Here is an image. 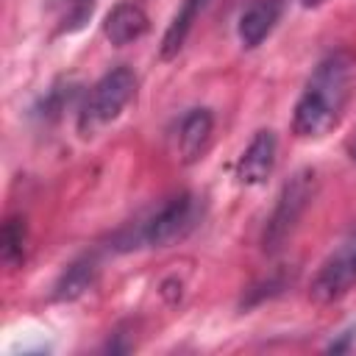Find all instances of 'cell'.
I'll use <instances>...</instances> for the list:
<instances>
[{
	"label": "cell",
	"mask_w": 356,
	"mask_h": 356,
	"mask_svg": "<svg viewBox=\"0 0 356 356\" xmlns=\"http://www.w3.org/2000/svg\"><path fill=\"white\" fill-rule=\"evenodd\" d=\"M350 78H353V58L345 50L328 53L314 67L292 111L295 136L320 139L337 128L345 103L350 97Z\"/></svg>",
	"instance_id": "6da1fadb"
},
{
	"label": "cell",
	"mask_w": 356,
	"mask_h": 356,
	"mask_svg": "<svg viewBox=\"0 0 356 356\" xmlns=\"http://www.w3.org/2000/svg\"><path fill=\"white\" fill-rule=\"evenodd\" d=\"M203 217V203L192 192H181L161 203L153 214H147L134 228L122 231L114 245L117 250H134V248H170L172 242L184 239Z\"/></svg>",
	"instance_id": "7a4b0ae2"
},
{
	"label": "cell",
	"mask_w": 356,
	"mask_h": 356,
	"mask_svg": "<svg viewBox=\"0 0 356 356\" xmlns=\"http://www.w3.org/2000/svg\"><path fill=\"white\" fill-rule=\"evenodd\" d=\"M136 95V75L131 67H114L97 78V83L86 92V100L78 111V131L92 136L97 128L108 125L122 114V108Z\"/></svg>",
	"instance_id": "3957f363"
},
{
	"label": "cell",
	"mask_w": 356,
	"mask_h": 356,
	"mask_svg": "<svg viewBox=\"0 0 356 356\" xmlns=\"http://www.w3.org/2000/svg\"><path fill=\"white\" fill-rule=\"evenodd\" d=\"M314 189H317V175L314 170H298L278 192L275 197V206L267 217V225H264V234H261V248L267 253H275L286 245V239L292 236V231L298 228L300 217L306 214L312 197H314Z\"/></svg>",
	"instance_id": "277c9868"
},
{
	"label": "cell",
	"mask_w": 356,
	"mask_h": 356,
	"mask_svg": "<svg viewBox=\"0 0 356 356\" xmlns=\"http://www.w3.org/2000/svg\"><path fill=\"white\" fill-rule=\"evenodd\" d=\"M353 286H356V228L317 267V273L309 284V298L314 303L325 306V303L345 298Z\"/></svg>",
	"instance_id": "5b68a950"
},
{
	"label": "cell",
	"mask_w": 356,
	"mask_h": 356,
	"mask_svg": "<svg viewBox=\"0 0 356 356\" xmlns=\"http://www.w3.org/2000/svg\"><path fill=\"white\" fill-rule=\"evenodd\" d=\"M275 153H278V139L270 128L264 131H256L253 139L248 142L245 153L239 156V164H236V178L239 184H248V186H256V184H264L275 167Z\"/></svg>",
	"instance_id": "8992f818"
},
{
	"label": "cell",
	"mask_w": 356,
	"mask_h": 356,
	"mask_svg": "<svg viewBox=\"0 0 356 356\" xmlns=\"http://www.w3.org/2000/svg\"><path fill=\"white\" fill-rule=\"evenodd\" d=\"M284 6L286 0H256L250 3L242 17H239V25H236V36H239V44L253 50L259 47L275 28V22L281 19L284 14Z\"/></svg>",
	"instance_id": "52a82bcc"
},
{
	"label": "cell",
	"mask_w": 356,
	"mask_h": 356,
	"mask_svg": "<svg viewBox=\"0 0 356 356\" xmlns=\"http://www.w3.org/2000/svg\"><path fill=\"white\" fill-rule=\"evenodd\" d=\"M147 28H150V19H147L145 8L134 0H120L103 19V33L117 47L142 39L147 33Z\"/></svg>",
	"instance_id": "ba28073f"
},
{
	"label": "cell",
	"mask_w": 356,
	"mask_h": 356,
	"mask_svg": "<svg viewBox=\"0 0 356 356\" xmlns=\"http://www.w3.org/2000/svg\"><path fill=\"white\" fill-rule=\"evenodd\" d=\"M211 131H214V117H211L209 108H192L181 120V128H178V156H181L184 164H192V161H197L206 153Z\"/></svg>",
	"instance_id": "9c48e42d"
},
{
	"label": "cell",
	"mask_w": 356,
	"mask_h": 356,
	"mask_svg": "<svg viewBox=\"0 0 356 356\" xmlns=\"http://www.w3.org/2000/svg\"><path fill=\"white\" fill-rule=\"evenodd\" d=\"M95 278H97V261H95V256H81V259H75L58 275V281L53 286V298L56 300H75L86 289H92Z\"/></svg>",
	"instance_id": "30bf717a"
},
{
	"label": "cell",
	"mask_w": 356,
	"mask_h": 356,
	"mask_svg": "<svg viewBox=\"0 0 356 356\" xmlns=\"http://www.w3.org/2000/svg\"><path fill=\"white\" fill-rule=\"evenodd\" d=\"M206 3H209V0H184V3L178 6L175 17H172V22L167 25L164 39H161V58L178 56V50L184 47V42H186V36H189L195 19H197L200 11L206 8Z\"/></svg>",
	"instance_id": "8fae6325"
},
{
	"label": "cell",
	"mask_w": 356,
	"mask_h": 356,
	"mask_svg": "<svg viewBox=\"0 0 356 356\" xmlns=\"http://www.w3.org/2000/svg\"><path fill=\"white\" fill-rule=\"evenodd\" d=\"M3 261L6 267H17L25 259V222L19 217H8L3 225Z\"/></svg>",
	"instance_id": "7c38bea8"
},
{
	"label": "cell",
	"mask_w": 356,
	"mask_h": 356,
	"mask_svg": "<svg viewBox=\"0 0 356 356\" xmlns=\"http://www.w3.org/2000/svg\"><path fill=\"white\" fill-rule=\"evenodd\" d=\"M92 8H95V0H75V6H72V25H81L92 14Z\"/></svg>",
	"instance_id": "4fadbf2b"
},
{
	"label": "cell",
	"mask_w": 356,
	"mask_h": 356,
	"mask_svg": "<svg viewBox=\"0 0 356 356\" xmlns=\"http://www.w3.org/2000/svg\"><path fill=\"white\" fill-rule=\"evenodd\" d=\"M345 150H348V156H350V159L356 161V134H353V136H350V139L345 142Z\"/></svg>",
	"instance_id": "5bb4252c"
}]
</instances>
